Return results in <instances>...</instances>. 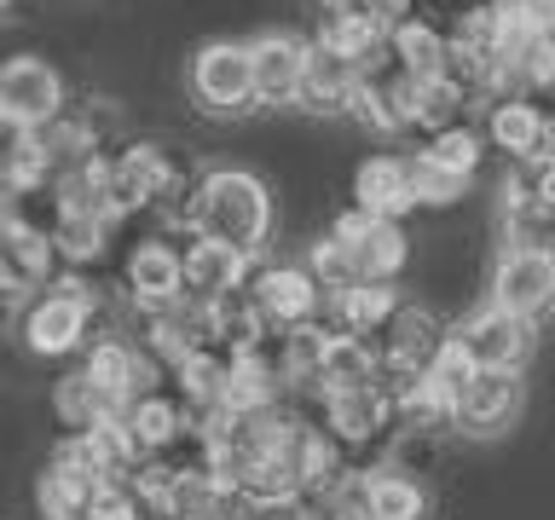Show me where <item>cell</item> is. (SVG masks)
I'll list each match as a JSON object with an SVG mask.
<instances>
[{
  "mask_svg": "<svg viewBox=\"0 0 555 520\" xmlns=\"http://www.w3.org/2000/svg\"><path fill=\"white\" fill-rule=\"evenodd\" d=\"M180 232L225 243V249H237L249 260H267V243L278 232L272 180H260L255 168H203L197 180H191Z\"/></svg>",
  "mask_w": 555,
  "mask_h": 520,
  "instance_id": "1",
  "label": "cell"
},
{
  "mask_svg": "<svg viewBox=\"0 0 555 520\" xmlns=\"http://www.w3.org/2000/svg\"><path fill=\"white\" fill-rule=\"evenodd\" d=\"M295 405H301L359 468H371L376 451H388L399 440V405H393L388 381H371V388H353V393H324V399L295 393Z\"/></svg>",
  "mask_w": 555,
  "mask_h": 520,
  "instance_id": "2",
  "label": "cell"
},
{
  "mask_svg": "<svg viewBox=\"0 0 555 520\" xmlns=\"http://www.w3.org/2000/svg\"><path fill=\"white\" fill-rule=\"evenodd\" d=\"M185 93L203 116L215 121H243L255 116V69H249V41H203L185 64Z\"/></svg>",
  "mask_w": 555,
  "mask_h": 520,
  "instance_id": "3",
  "label": "cell"
},
{
  "mask_svg": "<svg viewBox=\"0 0 555 520\" xmlns=\"http://www.w3.org/2000/svg\"><path fill=\"white\" fill-rule=\"evenodd\" d=\"M451 341L468 353L475 370H520L527 376V364L538 353V324L503 312L498 301H480L475 312H463V318L451 324Z\"/></svg>",
  "mask_w": 555,
  "mask_h": 520,
  "instance_id": "4",
  "label": "cell"
},
{
  "mask_svg": "<svg viewBox=\"0 0 555 520\" xmlns=\"http://www.w3.org/2000/svg\"><path fill=\"white\" fill-rule=\"evenodd\" d=\"M116 295L128 312H168L185 301L180 289V243L168 232H151L121 249L116 260Z\"/></svg>",
  "mask_w": 555,
  "mask_h": 520,
  "instance_id": "5",
  "label": "cell"
},
{
  "mask_svg": "<svg viewBox=\"0 0 555 520\" xmlns=\"http://www.w3.org/2000/svg\"><path fill=\"white\" fill-rule=\"evenodd\" d=\"M64 104H69V81L47 52L0 58V121L7 128H47Z\"/></svg>",
  "mask_w": 555,
  "mask_h": 520,
  "instance_id": "6",
  "label": "cell"
},
{
  "mask_svg": "<svg viewBox=\"0 0 555 520\" xmlns=\"http://www.w3.org/2000/svg\"><path fill=\"white\" fill-rule=\"evenodd\" d=\"M104 492V480L93 474V463L76 451V440H64L47 451V463L35 468V485H29V503H35V520H81L93 509V497Z\"/></svg>",
  "mask_w": 555,
  "mask_h": 520,
  "instance_id": "7",
  "label": "cell"
},
{
  "mask_svg": "<svg viewBox=\"0 0 555 520\" xmlns=\"http://www.w3.org/2000/svg\"><path fill=\"white\" fill-rule=\"evenodd\" d=\"M451 341V324L440 318L434 307L423 301H405L388 318V329L376 336V359H382V376L388 381H411V376H428V364L440 359V347Z\"/></svg>",
  "mask_w": 555,
  "mask_h": 520,
  "instance_id": "8",
  "label": "cell"
},
{
  "mask_svg": "<svg viewBox=\"0 0 555 520\" xmlns=\"http://www.w3.org/2000/svg\"><path fill=\"white\" fill-rule=\"evenodd\" d=\"M527 411V376L520 370H475L468 388L457 393V416H451V433H468V440H498L509 433Z\"/></svg>",
  "mask_w": 555,
  "mask_h": 520,
  "instance_id": "9",
  "label": "cell"
},
{
  "mask_svg": "<svg viewBox=\"0 0 555 520\" xmlns=\"http://www.w3.org/2000/svg\"><path fill=\"white\" fill-rule=\"evenodd\" d=\"M503 312L515 318H532L544 324L555 312V255L550 249H498L492 260V295Z\"/></svg>",
  "mask_w": 555,
  "mask_h": 520,
  "instance_id": "10",
  "label": "cell"
},
{
  "mask_svg": "<svg viewBox=\"0 0 555 520\" xmlns=\"http://www.w3.org/2000/svg\"><path fill=\"white\" fill-rule=\"evenodd\" d=\"M486 151H498L515 168H550L555 139H550V110L538 99H498L486 104Z\"/></svg>",
  "mask_w": 555,
  "mask_h": 520,
  "instance_id": "11",
  "label": "cell"
},
{
  "mask_svg": "<svg viewBox=\"0 0 555 520\" xmlns=\"http://www.w3.org/2000/svg\"><path fill=\"white\" fill-rule=\"evenodd\" d=\"M411 104H416V81L399 69L388 52H376L371 64L359 69V93H353V116L359 128H371L376 139H399L411 133Z\"/></svg>",
  "mask_w": 555,
  "mask_h": 520,
  "instance_id": "12",
  "label": "cell"
},
{
  "mask_svg": "<svg viewBox=\"0 0 555 520\" xmlns=\"http://www.w3.org/2000/svg\"><path fill=\"white\" fill-rule=\"evenodd\" d=\"M249 295L260 301L272 329L324 318V289L312 284V272L301 266V260H255L249 266Z\"/></svg>",
  "mask_w": 555,
  "mask_h": 520,
  "instance_id": "13",
  "label": "cell"
},
{
  "mask_svg": "<svg viewBox=\"0 0 555 520\" xmlns=\"http://www.w3.org/2000/svg\"><path fill=\"white\" fill-rule=\"evenodd\" d=\"M249 69H255V104L260 110H289V104H301L307 41L289 29H260L249 41Z\"/></svg>",
  "mask_w": 555,
  "mask_h": 520,
  "instance_id": "14",
  "label": "cell"
},
{
  "mask_svg": "<svg viewBox=\"0 0 555 520\" xmlns=\"http://www.w3.org/2000/svg\"><path fill=\"white\" fill-rule=\"evenodd\" d=\"M59 272H64V260H59V249H52V237L0 220V307L29 301V295L47 289Z\"/></svg>",
  "mask_w": 555,
  "mask_h": 520,
  "instance_id": "15",
  "label": "cell"
},
{
  "mask_svg": "<svg viewBox=\"0 0 555 520\" xmlns=\"http://www.w3.org/2000/svg\"><path fill=\"white\" fill-rule=\"evenodd\" d=\"M249 266L255 260L225 249V243H208V237L180 243V289H185V301H197V307H215L220 295L243 289L249 284Z\"/></svg>",
  "mask_w": 555,
  "mask_h": 520,
  "instance_id": "16",
  "label": "cell"
},
{
  "mask_svg": "<svg viewBox=\"0 0 555 520\" xmlns=\"http://www.w3.org/2000/svg\"><path fill=\"white\" fill-rule=\"evenodd\" d=\"M399 307H405V284H371V277H359L353 289L330 295V301H324V318H330V329H341V336L376 341Z\"/></svg>",
  "mask_w": 555,
  "mask_h": 520,
  "instance_id": "17",
  "label": "cell"
},
{
  "mask_svg": "<svg viewBox=\"0 0 555 520\" xmlns=\"http://www.w3.org/2000/svg\"><path fill=\"white\" fill-rule=\"evenodd\" d=\"M359 93V64L307 41V76H301V110L307 116H347Z\"/></svg>",
  "mask_w": 555,
  "mask_h": 520,
  "instance_id": "18",
  "label": "cell"
},
{
  "mask_svg": "<svg viewBox=\"0 0 555 520\" xmlns=\"http://www.w3.org/2000/svg\"><path fill=\"white\" fill-rule=\"evenodd\" d=\"M121 422H128L133 445L145 451V457H156V451H173L191 433V411H185V399L173 393V388H151V393L128 399Z\"/></svg>",
  "mask_w": 555,
  "mask_h": 520,
  "instance_id": "19",
  "label": "cell"
},
{
  "mask_svg": "<svg viewBox=\"0 0 555 520\" xmlns=\"http://www.w3.org/2000/svg\"><path fill=\"white\" fill-rule=\"evenodd\" d=\"M359 497L371 520H428V492L411 468L399 463H371L359 468Z\"/></svg>",
  "mask_w": 555,
  "mask_h": 520,
  "instance_id": "20",
  "label": "cell"
},
{
  "mask_svg": "<svg viewBox=\"0 0 555 520\" xmlns=\"http://www.w3.org/2000/svg\"><path fill=\"white\" fill-rule=\"evenodd\" d=\"M353 208H364L371 220H405L416 208L405 156H364L353 168Z\"/></svg>",
  "mask_w": 555,
  "mask_h": 520,
  "instance_id": "21",
  "label": "cell"
},
{
  "mask_svg": "<svg viewBox=\"0 0 555 520\" xmlns=\"http://www.w3.org/2000/svg\"><path fill=\"white\" fill-rule=\"evenodd\" d=\"M208 336H215V347L220 353H260L278 329L267 324V312H260V301L249 295V284L243 289H232V295H220L215 307H208Z\"/></svg>",
  "mask_w": 555,
  "mask_h": 520,
  "instance_id": "22",
  "label": "cell"
},
{
  "mask_svg": "<svg viewBox=\"0 0 555 520\" xmlns=\"http://www.w3.org/2000/svg\"><path fill=\"white\" fill-rule=\"evenodd\" d=\"M371 381H382V359H376V341L364 336H330L324 347V364L319 376H312L307 399H324V393H353V388H371Z\"/></svg>",
  "mask_w": 555,
  "mask_h": 520,
  "instance_id": "23",
  "label": "cell"
},
{
  "mask_svg": "<svg viewBox=\"0 0 555 520\" xmlns=\"http://www.w3.org/2000/svg\"><path fill=\"white\" fill-rule=\"evenodd\" d=\"M388 58L405 69L411 81L446 76V29L434 24V17H423V12L399 17V24L388 29Z\"/></svg>",
  "mask_w": 555,
  "mask_h": 520,
  "instance_id": "24",
  "label": "cell"
},
{
  "mask_svg": "<svg viewBox=\"0 0 555 520\" xmlns=\"http://www.w3.org/2000/svg\"><path fill=\"white\" fill-rule=\"evenodd\" d=\"M121 225L111 214H81V208H64L59 214V232H52V249H59L64 272H93L104 255H111Z\"/></svg>",
  "mask_w": 555,
  "mask_h": 520,
  "instance_id": "25",
  "label": "cell"
},
{
  "mask_svg": "<svg viewBox=\"0 0 555 520\" xmlns=\"http://www.w3.org/2000/svg\"><path fill=\"white\" fill-rule=\"evenodd\" d=\"M225 370H232V353H220V347H197V353H185L168 370V388L185 399L191 416H197V411L225 405Z\"/></svg>",
  "mask_w": 555,
  "mask_h": 520,
  "instance_id": "26",
  "label": "cell"
},
{
  "mask_svg": "<svg viewBox=\"0 0 555 520\" xmlns=\"http://www.w3.org/2000/svg\"><path fill=\"white\" fill-rule=\"evenodd\" d=\"M353 266H359V277H371V284H399L405 266H411L405 220H376L371 232H364V243L353 249Z\"/></svg>",
  "mask_w": 555,
  "mask_h": 520,
  "instance_id": "27",
  "label": "cell"
},
{
  "mask_svg": "<svg viewBox=\"0 0 555 520\" xmlns=\"http://www.w3.org/2000/svg\"><path fill=\"white\" fill-rule=\"evenodd\" d=\"M312 41L341 52V58H353L364 69L376 52H388V29H382L376 17H364V12H319V35H312Z\"/></svg>",
  "mask_w": 555,
  "mask_h": 520,
  "instance_id": "28",
  "label": "cell"
},
{
  "mask_svg": "<svg viewBox=\"0 0 555 520\" xmlns=\"http://www.w3.org/2000/svg\"><path fill=\"white\" fill-rule=\"evenodd\" d=\"M47 411H52V422H59L64 433H81V428L104 422V416H116V411L99 399L93 381L81 376V364H76V370H64V376L47 388Z\"/></svg>",
  "mask_w": 555,
  "mask_h": 520,
  "instance_id": "29",
  "label": "cell"
},
{
  "mask_svg": "<svg viewBox=\"0 0 555 520\" xmlns=\"http://www.w3.org/2000/svg\"><path fill=\"white\" fill-rule=\"evenodd\" d=\"M457 121H468V93L457 81H446V76H434V81H416V104H411V133H446V128H457Z\"/></svg>",
  "mask_w": 555,
  "mask_h": 520,
  "instance_id": "30",
  "label": "cell"
},
{
  "mask_svg": "<svg viewBox=\"0 0 555 520\" xmlns=\"http://www.w3.org/2000/svg\"><path fill=\"white\" fill-rule=\"evenodd\" d=\"M301 266L312 272V284L324 289V301H330V295H341V289H353V284H359L353 249H347V243H336L330 232H312L307 255H301Z\"/></svg>",
  "mask_w": 555,
  "mask_h": 520,
  "instance_id": "31",
  "label": "cell"
},
{
  "mask_svg": "<svg viewBox=\"0 0 555 520\" xmlns=\"http://www.w3.org/2000/svg\"><path fill=\"white\" fill-rule=\"evenodd\" d=\"M405 173H411V197H416V208H451V203L468 197V180H463V173L440 168L428 151H411V156H405Z\"/></svg>",
  "mask_w": 555,
  "mask_h": 520,
  "instance_id": "32",
  "label": "cell"
},
{
  "mask_svg": "<svg viewBox=\"0 0 555 520\" xmlns=\"http://www.w3.org/2000/svg\"><path fill=\"white\" fill-rule=\"evenodd\" d=\"M498 225H503V249H555V214L538 197L498 208Z\"/></svg>",
  "mask_w": 555,
  "mask_h": 520,
  "instance_id": "33",
  "label": "cell"
},
{
  "mask_svg": "<svg viewBox=\"0 0 555 520\" xmlns=\"http://www.w3.org/2000/svg\"><path fill=\"white\" fill-rule=\"evenodd\" d=\"M59 214H64V203H59V191H52V185H35V191H0V220L24 225V232L52 237V232H59Z\"/></svg>",
  "mask_w": 555,
  "mask_h": 520,
  "instance_id": "34",
  "label": "cell"
},
{
  "mask_svg": "<svg viewBox=\"0 0 555 520\" xmlns=\"http://www.w3.org/2000/svg\"><path fill=\"white\" fill-rule=\"evenodd\" d=\"M440 168H451V173H463L468 185H475V173H480V162H486V133L480 128H468V121H457V128H446V133H434L428 145H423Z\"/></svg>",
  "mask_w": 555,
  "mask_h": 520,
  "instance_id": "35",
  "label": "cell"
},
{
  "mask_svg": "<svg viewBox=\"0 0 555 520\" xmlns=\"http://www.w3.org/2000/svg\"><path fill=\"white\" fill-rule=\"evenodd\" d=\"M503 24V52L532 41V35H555V0H492Z\"/></svg>",
  "mask_w": 555,
  "mask_h": 520,
  "instance_id": "36",
  "label": "cell"
},
{
  "mask_svg": "<svg viewBox=\"0 0 555 520\" xmlns=\"http://www.w3.org/2000/svg\"><path fill=\"white\" fill-rule=\"evenodd\" d=\"M81 520H156V515H151V503L139 497L133 485H104Z\"/></svg>",
  "mask_w": 555,
  "mask_h": 520,
  "instance_id": "37",
  "label": "cell"
},
{
  "mask_svg": "<svg viewBox=\"0 0 555 520\" xmlns=\"http://www.w3.org/2000/svg\"><path fill=\"white\" fill-rule=\"evenodd\" d=\"M468 376H475V364H468V353H463L457 341H446V347H440V359L428 364V381L451 399V405H457V393L468 388Z\"/></svg>",
  "mask_w": 555,
  "mask_h": 520,
  "instance_id": "38",
  "label": "cell"
},
{
  "mask_svg": "<svg viewBox=\"0 0 555 520\" xmlns=\"http://www.w3.org/2000/svg\"><path fill=\"white\" fill-rule=\"evenodd\" d=\"M359 12H364V17H376L382 29H393L399 17H411V12H416V0H359Z\"/></svg>",
  "mask_w": 555,
  "mask_h": 520,
  "instance_id": "39",
  "label": "cell"
},
{
  "mask_svg": "<svg viewBox=\"0 0 555 520\" xmlns=\"http://www.w3.org/2000/svg\"><path fill=\"white\" fill-rule=\"evenodd\" d=\"M17 12H24V0H0V24H17Z\"/></svg>",
  "mask_w": 555,
  "mask_h": 520,
  "instance_id": "40",
  "label": "cell"
},
{
  "mask_svg": "<svg viewBox=\"0 0 555 520\" xmlns=\"http://www.w3.org/2000/svg\"><path fill=\"white\" fill-rule=\"evenodd\" d=\"M428 6H446V12H463V6H475V0H428Z\"/></svg>",
  "mask_w": 555,
  "mask_h": 520,
  "instance_id": "41",
  "label": "cell"
},
{
  "mask_svg": "<svg viewBox=\"0 0 555 520\" xmlns=\"http://www.w3.org/2000/svg\"><path fill=\"white\" fill-rule=\"evenodd\" d=\"M550 255H555V249H550Z\"/></svg>",
  "mask_w": 555,
  "mask_h": 520,
  "instance_id": "42",
  "label": "cell"
}]
</instances>
